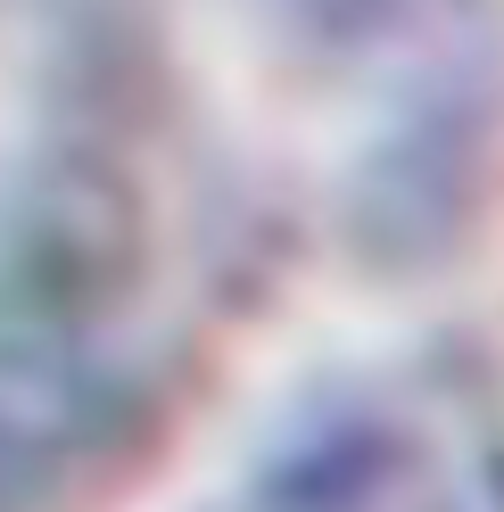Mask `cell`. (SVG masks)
Returning a JSON list of instances; mask_svg holds the SVG:
<instances>
[{
  "mask_svg": "<svg viewBox=\"0 0 504 512\" xmlns=\"http://www.w3.org/2000/svg\"><path fill=\"white\" fill-rule=\"evenodd\" d=\"M199 512H504V413L455 364L348 372L281 405Z\"/></svg>",
  "mask_w": 504,
  "mask_h": 512,
  "instance_id": "6da1fadb",
  "label": "cell"
}]
</instances>
